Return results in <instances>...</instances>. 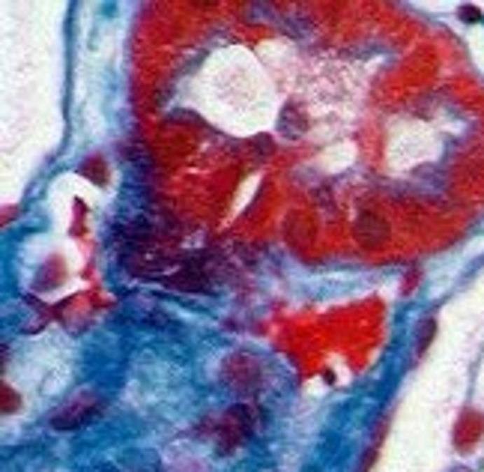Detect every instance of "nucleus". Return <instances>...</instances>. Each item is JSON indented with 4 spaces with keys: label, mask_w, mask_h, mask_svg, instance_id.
<instances>
[{
    "label": "nucleus",
    "mask_w": 484,
    "mask_h": 472,
    "mask_svg": "<svg viewBox=\"0 0 484 472\" xmlns=\"http://www.w3.org/2000/svg\"><path fill=\"white\" fill-rule=\"evenodd\" d=\"M434 335H436V320H424L422 323V335H419V341H415V353H424L427 350V344L434 341Z\"/></svg>",
    "instance_id": "4"
},
{
    "label": "nucleus",
    "mask_w": 484,
    "mask_h": 472,
    "mask_svg": "<svg viewBox=\"0 0 484 472\" xmlns=\"http://www.w3.org/2000/svg\"><path fill=\"white\" fill-rule=\"evenodd\" d=\"M460 15H464V21H478V9H472V6L466 9L464 6V9H460Z\"/></svg>",
    "instance_id": "6"
},
{
    "label": "nucleus",
    "mask_w": 484,
    "mask_h": 472,
    "mask_svg": "<svg viewBox=\"0 0 484 472\" xmlns=\"http://www.w3.org/2000/svg\"><path fill=\"white\" fill-rule=\"evenodd\" d=\"M9 410H18V395L9 391V386H4V412H9Z\"/></svg>",
    "instance_id": "5"
},
{
    "label": "nucleus",
    "mask_w": 484,
    "mask_h": 472,
    "mask_svg": "<svg viewBox=\"0 0 484 472\" xmlns=\"http://www.w3.org/2000/svg\"><path fill=\"white\" fill-rule=\"evenodd\" d=\"M415 281H419V272H410L407 275V284H403V293H410V290L415 287Z\"/></svg>",
    "instance_id": "7"
},
{
    "label": "nucleus",
    "mask_w": 484,
    "mask_h": 472,
    "mask_svg": "<svg viewBox=\"0 0 484 472\" xmlns=\"http://www.w3.org/2000/svg\"><path fill=\"white\" fill-rule=\"evenodd\" d=\"M353 236H356V242L362 245V249L377 251V249H382V245L389 242L392 224H389V218L382 216L380 209H362V212H359V218L353 221Z\"/></svg>",
    "instance_id": "1"
},
{
    "label": "nucleus",
    "mask_w": 484,
    "mask_h": 472,
    "mask_svg": "<svg viewBox=\"0 0 484 472\" xmlns=\"http://www.w3.org/2000/svg\"><path fill=\"white\" fill-rule=\"evenodd\" d=\"M99 410H102V403H99L96 398H90V395H84V398H75V401L66 403L63 410L54 412L51 424H54V428H57V431L81 428V424H87V422H93V419H96Z\"/></svg>",
    "instance_id": "2"
},
{
    "label": "nucleus",
    "mask_w": 484,
    "mask_h": 472,
    "mask_svg": "<svg viewBox=\"0 0 484 472\" xmlns=\"http://www.w3.org/2000/svg\"><path fill=\"white\" fill-rule=\"evenodd\" d=\"M481 433H484V415L476 410H466L455 424V445L460 452H469L481 440Z\"/></svg>",
    "instance_id": "3"
}]
</instances>
